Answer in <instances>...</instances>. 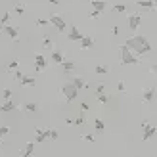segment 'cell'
<instances>
[{
    "instance_id": "4fadbf2b",
    "label": "cell",
    "mask_w": 157,
    "mask_h": 157,
    "mask_svg": "<svg viewBox=\"0 0 157 157\" xmlns=\"http://www.w3.org/2000/svg\"><path fill=\"white\" fill-rule=\"evenodd\" d=\"M4 33L12 38V40H17L19 38V29L13 27V25H4Z\"/></svg>"
},
{
    "instance_id": "4dcf8cb0",
    "label": "cell",
    "mask_w": 157,
    "mask_h": 157,
    "mask_svg": "<svg viewBox=\"0 0 157 157\" xmlns=\"http://www.w3.org/2000/svg\"><path fill=\"white\" fill-rule=\"evenodd\" d=\"M8 132H10V127H6V124H0V136H6L8 134Z\"/></svg>"
},
{
    "instance_id": "f907efd6",
    "label": "cell",
    "mask_w": 157,
    "mask_h": 157,
    "mask_svg": "<svg viewBox=\"0 0 157 157\" xmlns=\"http://www.w3.org/2000/svg\"><path fill=\"white\" fill-rule=\"evenodd\" d=\"M155 115H157V113H155Z\"/></svg>"
},
{
    "instance_id": "b9f144b4",
    "label": "cell",
    "mask_w": 157,
    "mask_h": 157,
    "mask_svg": "<svg viewBox=\"0 0 157 157\" xmlns=\"http://www.w3.org/2000/svg\"><path fill=\"white\" fill-rule=\"evenodd\" d=\"M81 109H82V111H88V104H84V101H82V104H81Z\"/></svg>"
},
{
    "instance_id": "d6a6232c",
    "label": "cell",
    "mask_w": 157,
    "mask_h": 157,
    "mask_svg": "<svg viewBox=\"0 0 157 157\" xmlns=\"http://www.w3.org/2000/svg\"><path fill=\"white\" fill-rule=\"evenodd\" d=\"M8 19H10V13L4 12V13H2V17H0V23H2V25H8Z\"/></svg>"
},
{
    "instance_id": "7c38bea8",
    "label": "cell",
    "mask_w": 157,
    "mask_h": 157,
    "mask_svg": "<svg viewBox=\"0 0 157 157\" xmlns=\"http://www.w3.org/2000/svg\"><path fill=\"white\" fill-rule=\"evenodd\" d=\"M142 132H144V134H142V140H144V142H147V140H151V138L157 134V127H155V124H150V127L144 128Z\"/></svg>"
},
{
    "instance_id": "e575fe53",
    "label": "cell",
    "mask_w": 157,
    "mask_h": 157,
    "mask_svg": "<svg viewBox=\"0 0 157 157\" xmlns=\"http://www.w3.org/2000/svg\"><path fill=\"white\" fill-rule=\"evenodd\" d=\"M105 92V84L101 82V84H98V88H96V94H104Z\"/></svg>"
},
{
    "instance_id": "7a4b0ae2",
    "label": "cell",
    "mask_w": 157,
    "mask_h": 157,
    "mask_svg": "<svg viewBox=\"0 0 157 157\" xmlns=\"http://www.w3.org/2000/svg\"><path fill=\"white\" fill-rule=\"evenodd\" d=\"M119 56H121V63L123 65H138L140 63V58L136 54H132L130 48H127L124 44L119 46Z\"/></svg>"
},
{
    "instance_id": "484cf974",
    "label": "cell",
    "mask_w": 157,
    "mask_h": 157,
    "mask_svg": "<svg viewBox=\"0 0 157 157\" xmlns=\"http://www.w3.org/2000/svg\"><path fill=\"white\" fill-rule=\"evenodd\" d=\"M42 44H44V48H48V50H54V42H52V38L46 35L44 38H42Z\"/></svg>"
},
{
    "instance_id": "ac0fdd59",
    "label": "cell",
    "mask_w": 157,
    "mask_h": 157,
    "mask_svg": "<svg viewBox=\"0 0 157 157\" xmlns=\"http://www.w3.org/2000/svg\"><path fill=\"white\" fill-rule=\"evenodd\" d=\"M78 44H81V50H88V48H92L94 38L92 36H82L81 40H78Z\"/></svg>"
},
{
    "instance_id": "d590c367",
    "label": "cell",
    "mask_w": 157,
    "mask_h": 157,
    "mask_svg": "<svg viewBox=\"0 0 157 157\" xmlns=\"http://www.w3.org/2000/svg\"><path fill=\"white\" fill-rule=\"evenodd\" d=\"M82 140H84V142H94L96 138H94V134H84V136H82Z\"/></svg>"
},
{
    "instance_id": "74e56055",
    "label": "cell",
    "mask_w": 157,
    "mask_h": 157,
    "mask_svg": "<svg viewBox=\"0 0 157 157\" xmlns=\"http://www.w3.org/2000/svg\"><path fill=\"white\" fill-rule=\"evenodd\" d=\"M88 17H90V19H98V17H100V12H96V10H92V12H90V15H88Z\"/></svg>"
},
{
    "instance_id": "9c48e42d",
    "label": "cell",
    "mask_w": 157,
    "mask_h": 157,
    "mask_svg": "<svg viewBox=\"0 0 157 157\" xmlns=\"http://www.w3.org/2000/svg\"><path fill=\"white\" fill-rule=\"evenodd\" d=\"M140 23H142V15L140 13H130L128 15V29L130 31H136Z\"/></svg>"
},
{
    "instance_id": "4316f807",
    "label": "cell",
    "mask_w": 157,
    "mask_h": 157,
    "mask_svg": "<svg viewBox=\"0 0 157 157\" xmlns=\"http://www.w3.org/2000/svg\"><path fill=\"white\" fill-rule=\"evenodd\" d=\"M96 100L100 101V104H109V96L104 92V94H96Z\"/></svg>"
},
{
    "instance_id": "bcb514c9",
    "label": "cell",
    "mask_w": 157,
    "mask_h": 157,
    "mask_svg": "<svg viewBox=\"0 0 157 157\" xmlns=\"http://www.w3.org/2000/svg\"><path fill=\"white\" fill-rule=\"evenodd\" d=\"M4 144V140H2V136H0V146H2Z\"/></svg>"
},
{
    "instance_id": "ee69618b",
    "label": "cell",
    "mask_w": 157,
    "mask_h": 157,
    "mask_svg": "<svg viewBox=\"0 0 157 157\" xmlns=\"http://www.w3.org/2000/svg\"><path fill=\"white\" fill-rule=\"evenodd\" d=\"M50 4H59V0H50Z\"/></svg>"
},
{
    "instance_id": "6da1fadb",
    "label": "cell",
    "mask_w": 157,
    "mask_h": 157,
    "mask_svg": "<svg viewBox=\"0 0 157 157\" xmlns=\"http://www.w3.org/2000/svg\"><path fill=\"white\" fill-rule=\"evenodd\" d=\"M124 46L130 48V52L136 54L138 58H142V56H146V54L151 52L150 40H147L146 36H142V35H132V36H128L127 40H124Z\"/></svg>"
},
{
    "instance_id": "8992f818",
    "label": "cell",
    "mask_w": 157,
    "mask_h": 157,
    "mask_svg": "<svg viewBox=\"0 0 157 157\" xmlns=\"http://www.w3.org/2000/svg\"><path fill=\"white\" fill-rule=\"evenodd\" d=\"M63 59H65V54L61 52V50L54 48V50L50 52V61H52V63H56V65H61V63H63Z\"/></svg>"
},
{
    "instance_id": "52a82bcc",
    "label": "cell",
    "mask_w": 157,
    "mask_h": 157,
    "mask_svg": "<svg viewBox=\"0 0 157 157\" xmlns=\"http://www.w3.org/2000/svg\"><path fill=\"white\" fill-rule=\"evenodd\" d=\"M82 36H84V35L78 31V27H75V25L69 27V33H67V40H69V42H78Z\"/></svg>"
},
{
    "instance_id": "7dc6e473",
    "label": "cell",
    "mask_w": 157,
    "mask_h": 157,
    "mask_svg": "<svg viewBox=\"0 0 157 157\" xmlns=\"http://www.w3.org/2000/svg\"><path fill=\"white\" fill-rule=\"evenodd\" d=\"M153 12H155V15H157V6H155V8H153Z\"/></svg>"
},
{
    "instance_id": "e0dca14e",
    "label": "cell",
    "mask_w": 157,
    "mask_h": 157,
    "mask_svg": "<svg viewBox=\"0 0 157 157\" xmlns=\"http://www.w3.org/2000/svg\"><path fill=\"white\" fill-rule=\"evenodd\" d=\"M71 84L75 86V88H78V90H81V88H88V84L84 82V78H82V77H78V75L71 78Z\"/></svg>"
},
{
    "instance_id": "7402d4cb",
    "label": "cell",
    "mask_w": 157,
    "mask_h": 157,
    "mask_svg": "<svg viewBox=\"0 0 157 157\" xmlns=\"http://www.w3.org/2000/svg\"><path fill=\"white\" fill-rule=\"evenodd\" d=\"M38 109V105L35 104V101H27L25 105H23V111H29V113H33V111H36Z\"/></svg>"
},
{
    "instance_id": "5b68a950",
    "label": "cell",
    "mask_w": 157,
    "mask_h": 157,
    "mask_svg": "<svg viewBox=\"0 0 157 157\" xmlns=\"http://www.w3.org/2000/svg\"><path fill=\"white\" fill-rule=\"evenodd\" d=\"M46 67H48V59H46L42 54H35V69H36V73L44 71Z\"/></svg>"
},
{
    "instance_id": "ab89813d",
    "label": "cell",
    "mask_w": 157,
    "mask_h": 157,
    "mask_svg": "<svg viewBox=\"0 0 157 157\" xmlns=\"http://www.w3.org/2000/svg\"><path fill=\"white\" fill-rule=\"evenodd\" d=\"M147 127H150V121H142V124H140V128L144 130V128H147Z\"/></svg>"
},
{
    "instance_id": "c3c4849f",
    "label": "cell",
    "mask_w": 157,
    "mask_h": 157,
    "mask_svg": "<svg viewBox=\"0 0 157 157\" xmlns=\"http://www.w3.org/2000/svg\"><path fill=\"white\" fill-rule=\"evenodd\" d=\"M6 157H12V155H6Z\"/></svg>"
},
{
    "instance_id": "8d00e7d4",
    "label": "cell",
    "mask_w": 157,
    "mask_h": 157,
    "mask_svg": "<svg viewBox=\"0 0 157 157\" xmlns=\"http://www.w3.org/2000/svg\"><path fill=\"white\" fill-rule=\"evenodd\" d=\"M75 124L82 127V124H84V117H82V115H81V117H77V119H75Z\"/></svg>"
},
{
    "instance_id": "ffe728a7",
    "label": "cell",
    "mask_w": 157,
    "mask_h": 157,
    "mask_svg": "<svg viewBox=\"0 0 157 157\" xmlns=\"http://www.w3.org/2000/svg\"><path fill=\"white\" fill-rule=\"evenodd\" d=\"M21 86H35V77H29V75H23V78L19 81Z\"/></svg>"
},
{
    "instance_id": "ba28073f",
    "label": "cell",
    "mask_w": 157,
    "mask_h": 157,
    "mask_svg": "<svg viewBox=\"0 0 157 157\" xmlns=\"http://www.w3.org/2000/svg\"><path fill=\"white\" fill-rule=\"evenodd\" d=\"M50 138V130H42V128H35V144H42Z\"/></svg>"
},
{
    "instance_id": "7bdbcfd3",
    "label": "cell",
    "mask_w": 157,
    "mask_h": 157,
    "mask_svg": "<svg viewBox=\"0 0 157 157\" xmlns=\"http://www.w3.org/2000/svg\"><path fill=\"white\" fill-rule=\"evenodd\" d=\"M151 71H153V73H157V59L153 61V65H151Z\"/></svg>"
},
{
    "instance_id": "d6986e66",
    "label": "cell",
    "mask_w": 157,
    "mask_h": 157,
    "mask_svg": "<svg viewBox=\"0 0 157 157\" xmlns=\"http://www.w3.org/2000/svg\"><path fill=\"white\" fill-rule=\"evenodd\" d=\"M61 67H63L65 73H73V71H75V61H71V59H63Z\"/></svg>"
},
{
    "instance_id": "f35d334b",
    "label": "cell",
    "mask_w": 157,
    "mask_h": 157,
    "mask_svg": "<svg viewBox=\"0 0 157 157\" xmlns=\"http://www.w3.org/2000/svg\"><path fill=\"white\" fill-rule=\"evenodd\" d=\"M50 140H58V130H50Z\"/></svg>"
},
{
    "instance_id": "9a60e30c",
    "label": "cell",
    "mask_w": 157,
    "mask_h": 157,
    "mask_svg": "<svg viewBox=\"0 0 157 157\" xmlns=\"http://www.w3.org/2000/svg\"><path fill=\"white\" fill-rule=\"evenodd\" d=\"M90 4H92V10H96V12H100V13L107 8V2H105V0H90Z\"/></svg>"
},
{
    "instance_id": "681fc988",
    "label": "cell",
    "mask_w": 157,
    "mask_h": 157,
    "mask_svg": "<svg viewBox=\"0 0 157 157\" xmlns=\"http://www.w3.org/2000/svg\"><path fill=\"white\" fill-rule=\"evenodd\" d=\"M153 157H157V153H155V155H153Z\"/></svg>"
},
{
    "instance_id": "603a6c76",
    "label": "cell",
    "mask_w": 157,
    "mask_h": 157,
    "mask_svg": "<svg viewBox=\"0 0 157 157\" xmlns=\"http://www.w3.org/2000/svg\"><path fill=\"white\" fill-rule=\"evenodd\" d=\"M94 128H96V132H104L105 130V124L101 119H94Z\"/></svg>"
},
{
    "instance_id": "60d3db41",
    "label": "cell",
    "mask_w": 157,
    "mask_h": 157,
    "mask_svg": "<svg viewBox=\"0 0 157 157\" xmlns=\"http://www.w3.org/2000/svg\"><path fill=\"white\" fill-rule=\"evenodd\" d=\"M111 35H115V36H117V35H119V25H115V27L111 29Z\"/></svg>"
},
{
    "instance_id": "277c9868",
    "label": "cell",
    "mask_w": 157,
    "mask_h": 157,
    "mask_svg": "<svg viewBox=\"0 0 157 157\" xmlns=\"http://www.w3.org/2000/svg\"><path fill=\"white\" fill-rule=\"evenodd\" d=\"M48 23H52V25L56 27L58 33H63V31L67 29V23L63 19V15H59V13H52L50 17H48Z\"/></svg>"
},
{
    "instance_id": "30bf717a",
    "label": "cell",
    "mask_w": 157,
    "mask_h": 157,
    "mask_svg": "<svg viewBox=\"0 0 157 157\" xmlns=\"http://www.w3.org/2000/svg\"><path fill=\"white\" fill-rule=\"evenodd\" d=\"M155 96H157V90L150 86V88H146V90L142 92V101H144V104H150V101L155 100Z\"/></svg>"
},
{
    "instance_id": "1f68e13d",
    "label": "cell",
    "mask_w": 157,
    "mask_h": 157,
    "mask_svg": "<svg viewBox=\"0 0 157 157\" xmlns=\"http://www.w3.org/2000/svg\"><path fill=\"white\" fill-rule=\"evenodd\" d=\"M36 25H38V27H46V25H48V19H44V17H36Z\"/></svg>"
},
{
    "instance_id": "44dd1931",
    "label": "cell",
    "mask_w": 157,
    "mask_h": 157,
    "mask_svg": "<svg viewBox=\"0 0 157 157\" xmlns=\"http://www.w3.org/2000/svg\"><path fill=\"white\" fill-rule=\"evenodd\" d=\"M94 71H96L98 75H107V73H109V67H107V65L98 63V65H94Z\"/></svg>"
},
{
    "instance_id": "5bb4252c",
    "label": "cell",
    "mask_w": 157,
    "mask_h": 157,
    "mask_svg": "<svg viewBox=\"0 0 157 157\" xmlns=\"http://www.w3.org/2000/svg\"><path fill=\"white\" fill-rule=\"evenodd\" d=\"M134 4L140 6V8H144V10H153V8L157 6V0H136Z\"/></svg>"
},
{
    "instance_id": "836d02e7",
    "label": "cell",
    "mask_w": 157,
    "mask_h": 157,
    "mask_svg": "<svg viewBox=\"0 0 157 157\" xmlns=\"http://www.w3.org/2000/svg\"><path fill=\"white\" fill-rule=\"evenodd\" d=\"M117 90H119V92H124V90H127V84H124V81H119V82H117Z\"/></svg>"
},
{
    "instance_id": "cb8c5ba5",
    "label": "cell",
    "mask_w": 157,
    "mask_h": 157,
    "mask_svg": "<svg viewBox=\"0 0 157 157\" xmlns=\"http://www.w3.org/2000/svg\"><path fill=\"white\" fill-rule=\"evenodd\" d=\"M15 69H19V59H12L10 63H8V73H13Z\"/></svg>"
},
{
    "instance_id": "8fae6325",
    "label": "cell",
    "mask_w": 157,
    "mask_h": 157,
    "mask_svg": "<svg viewBox=\"0 0 157 157\" xmlns=\"http://www.w3.org/2000/svg\"><path fill=\"white\" fill-rule=\"evenodd\" d=\"M35 146H36V144H35V140H33V142H27L25 146L21 147L19 155H21V157H31V155L35 153Z\"/></svg>"
},
{
    "instance_id": "f546056e",
    "label": "cell",
    "mask_w": 157,
    "mask_h": 157,
    "mask_svg": "<svg viewBox=\"0 0 157 157\" xmlns=\"http://www.w3.org/2000/svg\"><path fill=\"white\" fill-rule=\"evenodd\" d=\"M2 98H4V100H12V90H10V88H4V90H2Z\"/></svg>"
},
{
    "instance_id": "2e32d148",
    "label": "cell",
    "mask_w": 157,
    "mask_h": 157,
    "mask_svg": "<svg viewBox=\"0 0 157 157\" xmlns=\"http://www.w3.org/2000/svg\"><path fill=\"white\" fill-rule=\"evenodd\" d=\"M17 105L13 104L12 100H4L2 104H0V113H8V111H12V109H15Z\"/></svg>"
},
{
    "instance_id": "d4e9b609",
    "label": "cell",
    "mask_w": 157,
    "mask_h": 157,
    "mask_svg": "<svg viewBox=\"0 0 157 157\" xmlns=\"http://www.w3.org/2000/svg\"><path fill=\"white\" fill-rule=\"evenodd\" d=\"M111 10L117 12V13H127V6H124V4H113Z\"/></svg>"
},
{
    "instance_id": "3957f363",
    "label": "cell",
    "mask_w": 157,
    "mask_h": 157,
    "mask_svg": "<svg viewBox=\"0 0 157 157\" xmlns=\"http://www.w3.org/2000/svg\"><path fill=\"white\" fill-rule=\"evenodd\" d=\"M61 94H63V98L71 104V101H75L78 98V88H75L71 82H65L63 86H61Z\"/></svg>"
},
{
    "instance_id": "83f0119b",
    "label": "cell",
    "mask_w": 157,
    "mask_h": 157,
    "mask_svg": "<svg viewBox=\"0 0 157 157\" xmlns=\"http://www.w3.org/2000/svg\"><path fill=\"white\" fill-rule=\"evenodd\" d=\"M12 77H13V81H15V82H19L21 78H23V71H21V69H15V71L12 73Z\"/></svg>"
},
{
    "instance_id": "f1b7e54d",
    "label": "cell",
    "mask_w": 157,
    "mask_h": 157,
    "mask_svg": "<svg viewBox=\"0 0 157 157\" xmlns=\"http://www.w3.org/2000/svg\"><path fill=\"white\" fill-rule=\"evenodd\" d=\"M13 10H15V13H17V15H23V13H25V6H23L21 2H17V4H15V8H13Z\"/></svg>"
},
{
    "instance_id": "f6af8a7d",
    "label": "cell",
    "mask_w": 157,
    "mask_h": 157,
    "mask_svg": "<svg viewBox=\"0 0 157 157\" xmlns=\"http://www.w3.org/2000/svg\"><path fill=\"white\" fill-rule=\"evenodd\" d=\"M2 31H4V25H2V23H0V33H2Z\"/></svg>"
}]
</instances>
